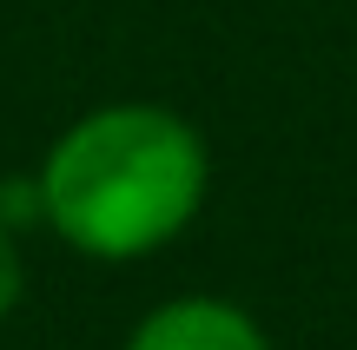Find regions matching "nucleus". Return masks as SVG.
Listing matches in <instances>:
<instances>
[{"label": "nucleus", "instance_id": "nucleus-1", "mask_svg": "<svg viewBox=\"0 0 357 350\" xmlns=\"http://www.w3.org/2000/svg\"><path fill=\"white\" fill-rule=\"evenodd\" d=\"M33 179L40 225L66 251L132 264L192 232L212 192V152H205V132L172 106L106 100L47 145Z\"/></svg>", "mask_w": 357, "mask_h": 350}, {"label": "nucleus", "instance_id": "nucleus-3", "mask_svg": "<svg viewBox=\"0 0 357 350\" xmlns=\"http://www.w3.org/2000/svg\"><path fill=\"white\" fill-rule=\"evenodd\" d=\"M20 298H26V251H20V232L0 218V324L20 311Z\"/></svg>", "mask_w": 357, "mask_h": 350}, {"label": "nucleus", "instance_id": "nucleus-2", "mask_svg": "<svg viewBox=\"0 0 357 350\" xmlns=\"http://www.w3.org/2000/svg\"><path fill=\"white\" fill-rule=\"evenodd\" d=\"M119 350H271V337L245 304L212 298V291H185V298L153 304L126 331Z\"/></svg>", "mask_w": 357, "mask_h": 350}]
</instances>
